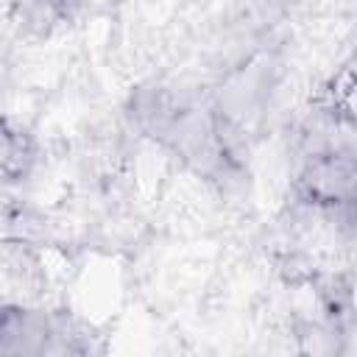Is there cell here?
I'll list each match as a JSON object with an SVG mask.
<instances>
[{"label":"cell","mask_w":357,"mask_h":357,"mask_svg":"<svg viewBox=\"0 0 357 357\" xmlns=\"http://www.w3.org/2000/svg\"><path fill=\"white\" fill-rule=\"evenodd\" d=\"M36 162L33 137L14 120L0 117V176L6 181H20L31 173Z\"/></svg>","instance_id":"obj_4"},{"label":"cell","mask_w":357,"mask_h":357,"mask_svg":"<svg viewBox=\"0 0 357 357\" xmlns=\"http://www.w3.org/2000/svg\"><path fill=\"white\" fill-rule=\"evenodd\" d=\"M134 117L153 139L184 156L198 170L209 173L212 167L226 165L229 151L223 126L209 109L201 106V100L167 86H156L139 92Z\"/></svg>","instance_id":"obj_1"},{"label":"cell","mask_w":357,"mask_h":357,"mask_svg":"<svg viewBox=\"0 0 357 357\" xmlns=\"http://www.w3.org/2000/svg\"><path fill=\"white\" fill-rule=\"evenodd\" d=\"M351 181H354V165L349 151L340 153L337 148L315 151L298 178L301 195L312 206H337L351 201Z\"/></svg>","instance_id":"obj_3"},{"label":"cell","mask_w":357,"mask_h":357,"mask_svg":"<svg viewBox=\"0 0 357 357\" xmlns=\"http://www.w3.org/2000/svg\"><path fill=\"white\" fill-rule=\"evenodd\" d=\"M56 337L67 340L78 335L53 315L25 307H0V351H61Z\"/></svg>","instance_id":"obj_2"},{"label":"cell","mask_w":357,"mask_h":357,"mask_svg":"<svg viewBox=\"0 0 357 357\" xmlns=\"http://www.w3.org/2000/svg\"><path fill=\"white\" fill-rule=\"evenodd\" d=\"M75 0H20V17L28 28L47 33L53 25L73 14Z\"/></svg>","instance_id":"obj_5"}]
</instances>
